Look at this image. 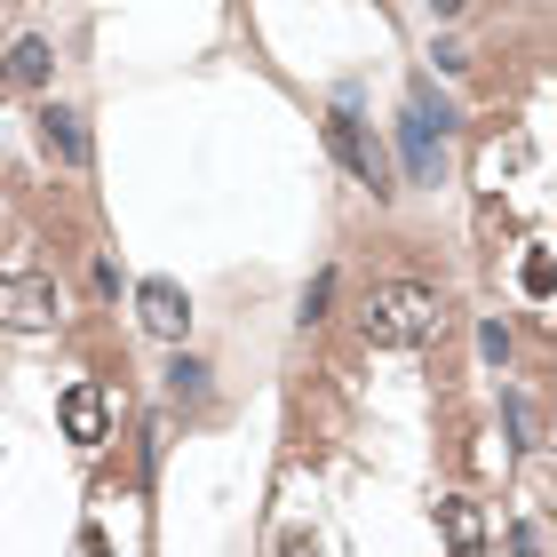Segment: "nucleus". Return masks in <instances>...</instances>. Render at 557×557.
<instances>
[{"label": "nucleus", "instance_id": "nucleus-5", "mask_svg": "<svg viewBox=\"0 0 557 557\" xmlns=\"http://www.w3.org/2000/svg\"><path fill=\"white\" fill-rule=\"evenodd\" d=\"M104 430H112L104 383H72V391H64V438H72V446H104Z\"/></svg>", "mask_w": 557, "mask_h": 557}, {"label": "nucleus", "instance_id": "nucleus-3", "mask_svg": "<svg viewBox=\"0 0 557 557\" xmlns=\"http://www.w3.org/2000/svg\"><path fill=\"white\" fill-rule=\"evenodd\" d=\"M326 144H335V160L350 168V175H359V184L374 191V199H383V191H398L391 184V151H383V136H367V120L359 112H335V120H326Z\"/></svg>", "mask_w": 557, "mask_h": 557}, {"label": "nucleus", "instance_id": "nucleus-12", "mask_svg": "<svg viewBox=\"0 0 557 557\" xmlns=\"http://www.w3.org/2000/svg\"><path fill=\"white\" fill-rule=\"evenodd\" d=\"M168 391H175V398H208V367H199V359H175V367H168Z\"/></svg>", "mask_w": 557, "mask_h": 557}, {"label": "nucleus", "instance_id": "nucleus-15", "mask_svg": "<svg viewBox=\"0 0 557 557\" xmlns=\"http://www.w3.org/2000/svg\"><path fill=\"white\" fill-rule=\"evenodd\" d=\"M510 430H518V446H542V422H534V407L510 391Z\"/></svg>", "mask_w": 557, "mask_h": 557}, {"label": "nucleus", "instance_id": "nucleus-13", "mask_svg": "<svg viewBox=\"0 0 557 557\" xmlns=\"http://www.w3.org/2000/svg\"><path fill=\"white\" fill-rule=\"evenodd\" d=\"M326 295H335V278L319 271L311 287H302V311H295V319H302V326H319V319H326Z\"/></svg>", "mask_w": 557, "mask_h": 557}, {"label": "nucleus", "instance_id": "nucleus-4", "mask_svg": "<svg viewBox=\"0 0 557 557\" xmlns=\"http://www.w3.org/2000/svg\"><path fill=\"white\" fill-rule=\"evenodd\" d=\"M136 319H144V335L184 343L191 335V295L175 287V278H144V287H136Z\"/></svg>", "mask_w": 557, "mask_h": 557}, {"label": "nucleus", "instance_id": "nucleus-6", "mask_svg": "<svg viewBox=\"0 0 557 557\" xmlns=\"http://www.w3.org/2000/svg\"><path fill=\"white\" fill-rule=\"evenodd\" d=\"M40 144L57 151L64 168H81V160H88V128H81V112H72V104H40Z\"/></svg>", "mask_w": 557, "mask_h": 557}, {"label": "nucleus", "instance_id": "nucleus-2", "mask_svg": "<svg viewBox=\"0 0 557 557\" xmlns=\"http://www.w3.org/2000/svg\"><path fill=\"white\" fill-rule=\"evenodd\" d=\"M64 319V295L48 271H9L0 278V326L9 335H48V326Z\"/></svg>", "mask_w": 557, "mask_h": 557}, {"label": "nucleus", "instance_id": "nucleus-1", "mask_svg": "<svg viewBox=\"0 0 557 557\" xmlns=\"http://www.w3.org/2000/svg\"><path fill=\"white\" fill-rule=\"evenodd\" d=\"M359 326H367L374 350H422V343L446 335V295L422 287V278H383V287L367 295Z\"/></svg>", "mask_w": 557, "mask_h": 557}, {"label": "nucleus", "instance_id": "nucleus-11", "mask_svg": "<svg viewBox=\"0 0 557 557\" xmlns=\"http://www.w3.org/2000/svg\"><path fill=\"white\" fill-rule=\"evenodd\" d=\"M414 120H430V128L446 136V128H454V104H446V96L430 88V81H414Z\"/></svg>", "mask_w": 557, "mask_h": 557}, {"label": "nucleus", "instance_id": "nucleus-9", "mask_svg": "<svg viewBox=\"0 0 557 557\" xmlns=\"http://www.w3.org/2000/svg\"><path fill=\"white\" fill-rule=\"evenodd\" d=\"M438 518H446V542L454 549H486V525H478L470 502H438Z\"/></svg>", "mask_w": 557, "mask_h": 557}, {"label": "nucleus", "instance_id": "nucleus-8", "mask_svg": "<svg viewBox=\"0 0 557 557\" xmlns=\"http://www.w3.org/2000/svg\"><path fill=\"white\" fill-rule=\"evenodd\" d=\"M398 144H407V175H414V184H438V160H446L438 144H446V136L430 128V120H414V112H407V136H398Z\"/></svg>", "mask_w": 557, "mask_h": 557}, {"label": "nucleus", "instance_id": "nucleus-14", "mask_svg": "<svg viewBox=\"0 0 557 557\" xmlns=\"http://www.w3.org/2000/svg\"><path fill=\"white\" fill-rule=\"evenodd\" d=\"M478 350H486L494 367H510V326H502V319H486V326H478Z\"/></svg>", "mask_w": 557, "mask_h": 557}, {"label": "nucleus", "instance_id": "nucleus-7", "mask_svg": "<svg viewBox=\"0 0 557 557\" xmlns=\"http://www.w3.org/2000/svg\"><path fill=\"white\" fill-rule=\"evenodd\" d=\"M48 72H57V48H48L40 33H24V40L9 48V64H0V81H9V88H40Z\"/></svg>", "mask_w": 557, "mask_h": 557}, {"label": "nucleus", "instance_id": "nucleus-10", "mask_svg": "<svg viewBox=\"0 0 557 557\" xmlns=\"http://www.w3.org/2000/svg\"><path fill=\"white\" fill-rule=\"evenodd\" d=\"M525 295H534V302H549V287H557V256H549V247H525Z\"/></svg>", "mask_w": 557, "mask_h": 557}]
</instances>
